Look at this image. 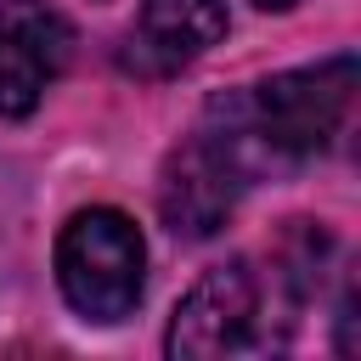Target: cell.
Wrapping results in <instances>:
<instances>
[{
	"label": "cell",
	"mask_w": 361,
	"mask_h": 361,
	"mask_svg": "<svg viewBox=\"0 0 361 361\" xmlns=\"http://www.w3.org/2000/svg\"><path fill=\"white\" fill-rule=\"evenodd\" d=\"M355 102V56H327L316 68H293L265 79L248 96V113L276 158H310L333 147Z\"/></svg>",
	"instance_id": "2"
},
{
	"label": "cell",
	"mask_w": 361,
	"mask_h": 361,
	"mask_svg": "<svg viewBox=\"0 0 361 361\" xmlns=\"http://www.w3.org/2000/svg\"><path fill=\"white\" fill-rule=\"evenodd\" d=\"M56 282L85 322H124L147 282L135 220L118 209H79L56 237Z\"/></svg>",
	"instance_id": "1"
},
{
	"label": "cell",
	"mask_w": 361,
	"mask_h": 361,
	"mask_svg": "<svg viewBox=\"0 0 361 361\" xmlns=\"http://www.w3.org/2000/svg\"><path fill=\"white\" fill-rule=\"evenodd\" d=\"M73 28L45 0H0V118L39 107L45 85L68 68Z\"/></svg>",
	"instance_id": "4"
},
{
	"label": "cell",
	"mask_w": 361,
	"mask_h": 361,
	"mask_svg": "<svg viewBox=\"0 0 361 361\" xmlns=\"http://www.w3.org/2000/svg\"><path fill=\"white\" fill-rule=\"evenodd\" d=\"M254 6H265V11H288V6H299V0H254Z\"/></svg>",
	"instance_id": "7"
},
{
	"label": "cell",
	"mask_w": 361,
	"mask_h": 361,
	"mask_svg": "<svg viewBox=\"0 0 361 361\" xmlns=\"http://www.w3.org/2000/svg\"><path fill=\"white\" fill-rule=\"evenodd\" d=\"M271 344V322H265V288L254 276V265L231 259L214 265L180 305L169 322L164 350L175 361H214V355H243Z\"/></svg>",
	"instance_id": "3"
},
{
	"label": "cell",
	"mask_w": 361,
	"mask_h": 361,
	"mask_svg": "<svg viewBox=\"0 0 361 361\" xmlns=\"http://www.w3.org/2000/svg\"><path fill=\"white\" fill-rule=\"evenodd\" d=\"M237 186H243L237 164L209 135H197L169 158V169L158 180V209L175 237H214L237 209Z\"/></svg>",
	"instance_id": "5"
},
{
	"label": "cell",
	"mask_w": 361,
	"mask_h": 361,
	"mask_svg": "<svg viewBox=\"0 0 361 361\" xmlns=\"http://www.w3.org/2000/svg\"><path fill=\"white\" fill-rule=\"evenodd\" d=\"M226 39V6L220 0H141L135 45L152 56V68H180Z\"/></svg>",
	"instance_id": "6"
}]
</instances>
